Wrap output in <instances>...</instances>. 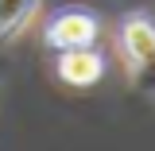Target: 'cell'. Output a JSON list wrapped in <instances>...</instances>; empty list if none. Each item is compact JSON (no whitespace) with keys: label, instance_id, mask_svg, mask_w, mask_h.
I'll list each match as a JSON object with an SVG mask.
<instances>
[{"label":"cell","instance_id":"4","mask_svg":"<svg viewBox=\"0 0 155 151\" xmlns=\"http://www.w3.org/2000/svg\"><path fill=\"white\" fill-rule=\"evenodd\" d=\"M39 0H0V39H12L27 27V19L35 16Z\"/></svg>","mask_w":155,"mask_h":151},{"label":"cell","instance_id":"1","mask_svg":"<svg viewBox=\"0 0 155 151\" xmlns=\"http://www.w3.org/2000/svg\"><path fill=\"white\" fill-rule=\"evenodd\" d=\"M120 47L132 66L136 85L155 93V23L147 16H128L120 27Z\"/></svg>","mask_w":155,"mask_h":151},{"label":"cell","instance_id":"2","mask_svg":"<svg viewBox=\"0 0 155 151\" xmlns=\"http://www.w3.org/2000/svg\"><path fill=\"white\" fill-rule=\"evenodd\" d=\"M97 16L89 12H58L47 23V43L54 51H74V47H93L97 39Z\"/></svg>","mask_w":155,"mask_h":151},{"label":"cell","instance_id":"3","mask_svg":"<svg viewBox=\"0 0 155 151\" xmlns=\"http://www.w3.org/2000/svg\"><path fill=\"white\" fill-rule=\"evenodd\" d=\"M101 74H105V62H101V54H97L93 47L58 51V77H62L66 85H78V89H85V85H93Z\"/></svg>","mask_w":155,"mask_h":151}]
</instances>
